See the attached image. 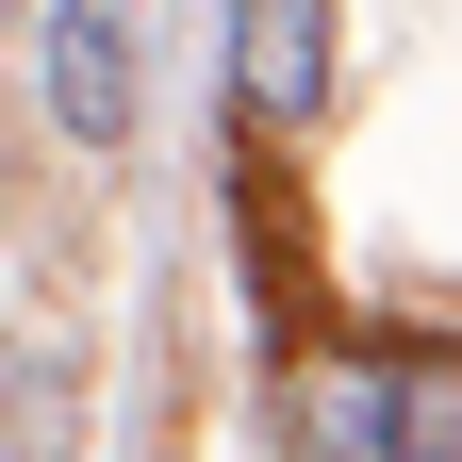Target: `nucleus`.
<instances>
[{
  "instance_id": "1",
  "label": "nucleus",
  "mask_w": 462,
  "mask_h": 462,
  "mask_svg": "<svg viewBox=\"0 0 462 462\" xmlns=\"http://www.w3.org/2000/svg\"><path fill=\"white\" fill-rule=\"evenodd\" d=\"M33 99H50L67 149H133V133H149V17H133V0H50Z\"/></svg>"
},
{
  "instance_id": "2",
  "label": "nucleus",
  "mask_w": 462,
  "mask_h": 462,
  "mask_svg": "<svg viewBox=\"0 0 462 462\" xmlns=\"http://www.w3.org/2000/svg\"><path fill=\"white\" fill-rule=\"evenodd\" d=\"M314 430H346L364 462H462V346H430V364H380V380H330Z\"/></svg>"
},
{
  "instance_id": "3",
  "label": "nucleus",
  "mask_w": 462,
  "mask_h": 462,
  "mask_svg": "<svg viewBox=\"0 0 462 462\" xmlns=\"http://www.w3.org/2000/svg\"><path fill=\"white\" fill-rule=\"evenodd\" d=\"M231 83H248L264 133H298L330 99V0H248V17H231Z\"/></svg>"
},
{
  "instance_id": "4",
  "label": "nucleus",
  "mask_w": 462,
  "mask_h": 462,
  "mask_svg": "<svg viewBox=\"0 0 462 462\" xmlns=\"http://www.w3.org/2000/svg\"><path fill=\"white\" fill-rule=\"evenodd\" d=\"M83 430H67V346H33L17 364V462H67Z\"/></svg>"
}]
</instances>
